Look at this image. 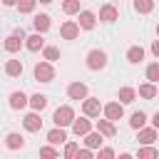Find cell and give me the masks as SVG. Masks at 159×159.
<instances>
[{
  "mask_svg": "<svg viewBox=\"0 0 159 159\" xmlns=\"http://www.w3.org/2000/svg\"><path fill=\"white\" fill-rule=\"evenodd\" d=\"M5 147H7V149H22V147H25V139H22V134H17V132H10V134L5 137Z\"/></svg>",
  "mask_w": 159,
  "mask_h": 159,
  "instance_id": "ac0fdd59",
  "label": "cell"
},
{
  "mask_svg": "<svg viewBox=\"0 0 159 159\" xmlns=\"http://www.w3.org/2000/svg\"><path fill=\"white\" fill-rule=\"evenodd\" d=\"M77 15H80V20H77V22H80V27H82V30H92V27L97 25V15H94V12H89V10H80Z\"/></svg>",
  "mask_w": 159,
  "mask_h": 159,
  "instance_id": "9c48e42d",
  "label": "cell"
},
{
  "mask_svg": "<svg viewBox=\"0 0 159 159\" xmlns=\"http://www.w3.org/2000/svg\"><path fill=\"white\" fill-rule=\"evenodd\" d=\"M77 159H92V149H77Z\"/></svg>",
  "mask_w": 159,
  "mask_h": 159,
  "instance_id": "d590c367",
  "label": "cell"
},
{
  "mask_svg": "<svg viewBox=\"0 0 159 159\" xmlns=\"http://www.w3.org/2000/svg\"><path fill=\"white\" fill-rule=\"evenodd\" d=\"M157 154H159V152H157L152 144H144V147L137 152V157H139V159H149V157H157Z\"/></svg>",
  "mask_w": 159,
  "mask_h": 159,
  "instance_id": "f1b7e54d",
  "label": "cell"
},
{
  "mask_svg": "<svg viewBox=\"0 0 159 159\" xmlns=\"http://www.w3.org/2000/svg\"><path fill=\"white\" fill-rule=\"evenodd\" d=\"M147 80H149V82H154V84L159 82V62H154V65H149V67H147Z\"/></svg>",
  "mask_w": 159,
  "mask_h": 159,
  "instance_id": "f546056e",
  "label": "cell"
},
{
  "mask_svg": "<svg viewBox=\"0 0 159 159\" xmlns=\"http://www.w3.org/2000/svg\"><path fill=\"white\" fill-rule=\"evenodd\" d=\"M22 42H25V32H22V30H15V32L5 40V50H7V52H17V50L22 47Z\"/></svg>",
  "mask_w": 159,
  "mask_h": 159,
  "instance_id": "8992f818",
  "label": "cell"
},
{
  "mask_svg": "<svg viewBox=\"0 0 159 159\" xmlns=\"http://www.w3.org/2000/svg\"><path fill=\"white\" fill-rule=\"evenodd\" d=\"M35 2H37V0H17V10H20L22 15H27V12L35 10Z\"/></svg>",
  "mask_w": 159,
  "mask_h": 159,
  "instance_id": "4dcf8cb0",
  "label": "cell"
},
{
  "mask_svg": "<svg viewBox=\"0 0 159 159\" xmlns=\"http://www.w3.org/2000/svg\"><path fill=\"white\" fill-rule=\"evenodd\" d=\"M35 80L37 82H52L55 80V67L50 62H37L35 65Z\"/></svg>",
  "mask_w": 159,
  "mask_h": 159,
  "instance_id": "3957f363",
  "label": "cell"
},
{
  "mask_svg": "<svg viewBox=\"0 0 159 159\" xmlns=\"http://www.w3.org/2000/svg\"><path fill=\"white\" fill-rule=\"evenodd\" d=\"M5 75L7 77H20L22 75V62L20 60H7L5 62Z\"/></svg>",
  "mask_w": 159,
  "mask_h": 159,
  "instance_id": "ffe728a7",
  "label": "cell"
},
{
  "mask_svg": "<svg viewBox=\"0 0 159 159\" xmlns=\"http://www.w3.org/2000/svg\"><path fill=\"white\" fill-rule=\"evenodd\" d=\"M2 5L5 7H12V5H17V0H2Z\"/></svg>",
  "mask_w": 159,
  "mask_h": 159,
  "instance_id": "f35d334b",
  "label": "cell"
},
{
  "mask_svg": "<svg viewBox=\"0 0 159 159\" xmlns=\"http://www.w3.org/2000/svg\"><path fill=\"white\" fill-rule=\"evenodd\" d=\"M127 60H129L132 65H139V62L144 60V50H142L139 45H134V47H129V50H127Z\"/></svg>",
  "mask_w": 159,
  "mask_h": 159,
  "instance_id": "44dd1931",
  "label": "cell"
},
{
  "mask_svg": "<svg viewBox=\"0 0 159 159\" xmlns=\"http://www.w3.org/2000/svg\"><path fill=\"white\" fill-rule=\"evenodd\" d=\"M65 139H67L65 127H57V124H55V129H50V132H47V142H50V144H62Z\"/></svg>",
  "mask_w": 159,
  "mask_h": 159,
  "instance_id": "e0dca14e",
  "label": "cell"
},
{
  "mask_svg": "<svg viewBox=\"0 0 159 159\" xmlns=\"http://www.w3.org/2000/svg\"><path fill=\"white\" fill-rule=\"evenodd\" d=\"M25 47H27L30 52H37L40 47H45V40H42V32H35V35H30V37H25Z\"/></svg>",
  "mask_w": 159,
  "mask_h": 159,
  "instance_id": "9a60e30c",
  "label": "cell"
},
{
  "mask_svg": "<svg viewBox=\"0 0 159 159\" xmlns=\"http://www.w3.org/2000/svg\"><path fill=\"white\" fill-rule=\"evenodd\" d=\"M57 57H60V50L57 47H45V60L47 62H55Z\"/></svg>",
  "mask_w": 159,
  "mask_h": 159,
  "instance_id": "1f68e13d",
  "label": "cell"
},
{
  "mask_svg": "<svg viewBox=\"0 0 159 159\" xmlns=\"http://www.w3.org/2000/svg\"><path fill=\"white\" fill-rule=\"evenodd\" d=\"M67 97L70 99H84L87 97V84L84 82H72L67 87Z\"/></svg>",
  "mask_w": 159,
  "mask_h": 159,
  "instance_id": "30bf717a",
  "label": "cell"
},
{
  "mask_svg": "<svg viewBox=\"0 0 159 159\" xmlns=\"http://www.w3.org/2000/svg\"><path fill=\"white\" fill-rule=\"evenodd\" d=\"M152 52H154V57H159V40L152 42Z\"/></svg>",
  "mask_w": 159,
  "mask_h": 159,
  "instance_id": "8d00e7d4",
  "label": "cell"
},
{
  "mask_svg": "<svg viewBox=\"0 0 159 159\" xmlns=\"http://www.w3.org/2000/svg\"><path fill=\"white\" fill-rule=\"evenodd\" d=\"M7 104H10V109H22L25 104H30V97H27L25 92H12Z\"/></svg>",
  "mask_w": 159,
  "mask_h": 159,
  "instance_id": "7c38bea8",
  "label": "cell"
},
{
  "mask_svg": "<svg viewBox=\"0 0 159 159\" xmlns=\"http://www.w3.org/2000/svg\"><path fill=\"white\" fill-rule=\"evenodd\" d=\"M40 154H42V157H57L60 152H57L55 147H42V149H40Z\"/></svg>",
  "mask_w": 159,
  "mask_h": 159,
  "instance_id": "836d02e7",
  "label": "cell"
},
{
  "mask_svg": "<svg viewBox=\"0 0 159 159\" xmlns=\"http://www.w3.org/2000/svg\"><path fill=\"white\" fill-rule=\"evenodd\" d=\"M30 107H32L35 112H42V109L47 107V97H45V94H40V92H37V94H32V97H30Z\"/></svg>",
  "mask_w": 159,
  "mask_h": 159,
  "instance_id": "cb8c5ba5",
  "label": "cell"
},
{
  "mask_svg": "<svg viewBox=\"0 0 159 159\" xmlns=\"http://www.w3.org/2000/svg\"><path fill=\"white\" fill-rule=\"evenodd\" d=\"M154 139H157V127H149V129H139V142L142 144H154Z\"/></svg>",
  "mask_w": 159,
  "mask_h": 159,
  "instance_id": "603a6c76",
  "label": "cell"
},
{
  "mask_svg": "<svg viewBox=\"0 0 159 159\" xmlns=\"http://www.w3.org/2000/svg\"><path fill=\"white\" fill-rule=\"evenodd\" d=\"M32 27H35V32H47L50 30V15H35V20H32Z\"/></svg>",
  "mask_w": 159,
  "mask_h": 159,
  "instance_id": "d6986e66",
  "label": "cell"
},
{
  "mask_svg": "<svg viewBox=\"0 0 159 159\" xmlns=\"http://www.w3.org/2000/svg\"><path fill=\"white\" fill-rule=\"evenodd\" d=\"M40 2H42V5H50V2H52V0H40Z\"/></svg>",
  "mask_w": 159,
  "mask_h": 159,
  "instance_id": "ab89813d",
  "label": "cell"
},
{
  "mask_svg": "<svg viewBox=\"0 0 159 159\" xmlns=\"http://www.w3.org/2000/svg\"><path fill=\"white\" fill-rule=\"evenodd\" d=\"M144 124H147V114H144V112H134V114L129 117V127H132V129H142Z\"/></svg>",
  "mask_w": 159,
  "mask_h": 159,
  "instance_id": "d4e9b609",
  "label": "cell"
},
{
  "mask_svg": "<svg viewBox=\"0 0 159 159\" xmlns=\"http://www.w3.org/2000/svg\"><path fill=\"white\" fill-rule=\"evenodd\" d=\"M70 127H72L75 137H84V134H87V132L92 129V122H89V119H87V114H84V117H80V119L75 117V122H72Z\"/></svg>",
  "mask_w": 159,
  "mask_h": 159,
  "instance_id": "ba28073f",
  "label": "cell"
},
{
  "mask_svg": "<svg viewBox=\"0 0 159 159\" xmlns=\"http://www.w3.org/2000/svg\"><path fill=\"white\" fill-rule=\"evenodd\" d=\"M102 139H104V134H102L99 129H97V132L89 129V132L84 134V144H87L89 149H99V147H102Z\"/></svg>",
  "mask_w": 159,
  "mask_h": 159,
  "instance_id": "4fadbf2b",
  "label": "cell"
},
{
  "mask_svg": "<svg viewBox=\"0 0 159 159\" xmlns=\"http://www.w3.org/2000/svg\"><path fill=\"white\" fill-rule=\"evenodd\" d=\"M157 35H159V25H157Z\"/></svg>",
  "mask_w": 159,
  "mask_h": 159,
  "instance_id": "60d3db41",
  "label": "cell"
},
{
  "mask_svg": "<svg viewBox=\"0 0 159 159\" xmlns=\"http://www.w3.org/2000/svg\"><path fill=\"white\" fill-rule=\"evenodd\" d=\"M52 122H55L57 127H70V124L75 122V109H72L70 104L57 107V109H55V114H52Z\"/></svg>",
  "mask_w": 159,
  "mask_h": 159,
  "instance_id": "6da1fadb",
  "label": "cell"
},
{
  "mask_svg": "<svg viewBox=\"0 0 159 159\" xmlns=\"http://www.w3.org/2000/svg\"><path fill=\"white\" fill-rule=\"evenodd\" d=\"M152 127L159 129V112H154V117H152Z\"/></svg>",
  "mask_w": 159,
  "mask_h": 159,
  "instance_id": "74e56055",
  "label": "cell"
},
{
  "mask_svg": "<svg viewBox=\"0 0 159 159\" xmlns=\"http://www.w3.org/2000/svg\"><path fill=\"white\" fill-rule=\"evenodd\" d=\"M82 112H84L87 117H99V112H102L99 99H94V97H84V99H82Z\"/></svg>",
  "mask_w": 159,
  "mask_h": 159,
  "instance_id": "52a82bcc",
  "label": "cell"
},
{
  "mask_svg": "<svg viewBox=\"0 0 159 159\" xmlns=\"http://www.w3.org/2000/svg\"><path fill=\"white\" fill-rule=\"evenodd\" d=\"M62 10H65V15H77L80 12V0H62Z\"/></svg>",
  "mask_w": 159,
  "mask_h": 159,
  "instance_id": "83f0119b",
  "label": "cell"
},
{
  "mask_svg": "<svg viewBox=\"0 0 159 159\" xmlns=\"http://www.w3.org/2000/svg\"><path fill=\"white\" fill-rule=\"evenodd\" d=\"M117 17H119V12H117L114 5H102V7H99V20H102V22H114Z\"/></svg>",
  "mask_w": 159,
  "mask_h": 159,
  "instance_id": "5bb4252c",
  "label": "cell"
},
{
  "mask_svg": "<svg viewBox=\"0 0 159 159\" xmlns=\"http://www.w3.org/2000/svg\"><path fill=\"white\" fill-rule=\"evenodd\" d=\"M97 157H102V159H112V157H114V149H109V147L102 149V147H99V154H97Z\"/></svg>",
  "mask_w": 159,
  "mask_h": 159,
  "instance_id": "e575fe53",
  "label": "cell"
},
{
  "mask_svg": "<svg viewBox=\"0 0 159 159\" xmlns=\"http://www.w3.org/2000/svg\"><path fill=\"white\" fill-rule=\"evenodd\" d=\"M102 112H104V117L112 119V122H117V119L124 117V107H122V102H109V104L102 107Z\"/></svg>",
  "mask_w": 159,
  "mask_h": 159,
  "instance_id": "277c9868",
  "label": "cell"
},
{
  "mask_svg": "<svg viewBox=\"0 0 159 159\" xmlns=\"http://www.w3.org/2000/svg\"><path fill=\"white\" fill-rule=\"evenodd\" d=\"M65 157H77V144H75V142H70V144L65 147Z\"/></svg>",
  "mask_w": 159,
  "mask_h": 159,
  "instance_id": "d6a6232c",
  "label": "cell"
},
{
  "mask_svg": "<svg viewBox=\"0 0 159 159\" xmlns=\"http://www.w3.org/2000/svg\"><path fill=\"white\" fill-rule=\"evenodd\" d=\"M139 97H144V99H154L157 97V87H154V82H144V84H139Z\"/></svg>",
  "mask_w": 159,
  "mask_h": 159,
  "instance_id": "7402d4cb",
  "label": "cell"
},
{
  "mask_svg": "<svg viewBox=\"0 0 159 159\" xmlns=\"http://www.w3.org/2000/svg\"><path fill=\"white\" fill-rule=\"evenodd\" d=\"M97 129H99L104 137H114V134H117L114 122H112V119H107V117H104V119H97Z\"/></svg>",
  "mask_w": 159,
  "mask_h": 159,
  "instance_id": "2e32d148",
  "label": "cell"
},
{
  "mask_svg": "<svg viewBox=\"0 0 159 159\" xmlns=\"http://www.w3.org/2000/svg\"><path fill=\"white\" fill-rule=\"evenodd\" d=\"M87 67L94 70V72H97V70H104V67H107V55H104L102 50H89V52H87Z\"/></svg>",
  "mask_w": 159,
  "mask_h": 159,
  "instance_id": "7a4b0ae2",
  "label": "cell"
},
{
  "mask_svg": "<svg viewBox=\"0 0 159 159\" xmlns=\"http://www.w3.org/2000/svg\"><path fill=\"white\" fill-rule=\"evenodd\" d=\"M77 35H80V22H75V20L62 22V27H60V37L62 40H75Z\"/></svg>",
  "mask_w": 159,
  "mask_h": 159,
  "instance_id": "5b68a950",
  "label": "cell"
},
{
  "mask_svg": "<svg viewBox=\"0 0 159 159\" xmlns=\"http://www.w3.org/2000/svg\"><path fill=\"white\" fill-rule=\"evenodd\" d=\"M22 124H25V129H27V132H40V129H42V119H40V114H37V112L25 114Z\"/></svg>",
  "mask_w": 159,
  "mask_h": 159,
  "instance_id": "8fae6325",
  "label": "cell"
},
{
  "mask_svg": "<svg viewBox=\"0 0 159 159\" xmlns=\"http://www.w3.org/2000/svg\"><path fill=\"white\" fill-rule=\"evenodd\" d=\"M134 10L139 15H147V12L154 10V0H134Z\"/></svg>",
  "mask_w": 159,
  "mask_h": 159,
  "instance_id": "484cf974",
  "label": "cell"
},
{
  "mask_svg": "<svg viewBox=\"0 0 159 159\" xmlns=\"http://www.w3.org/2000/svg\"><path fill=\"white\" fill-rule=\"evenodd\" d=\"M134 97H137V89H132V87H122V89H119V102H122V104L134 102Z\"/></svg>",
  "mask_w": 159,
  "mask_h": 159,
  "instance_id": "4316f807",
  "label": "cell"
}]
</instances>
